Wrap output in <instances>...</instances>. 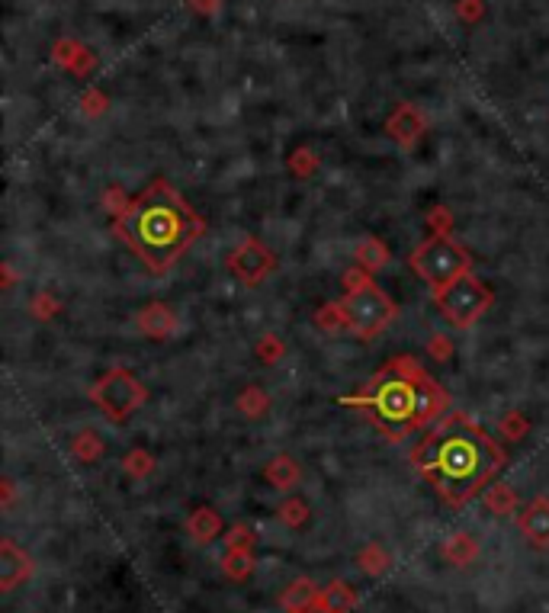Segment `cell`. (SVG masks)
<instances>
[{"label":"cell","mask_w":549,"mask_h":613,"mask_svg":"<svg viewBox=\"0 0 549 613\" xmlns=\"http://www.w3.org/2000/svg\"><path fill=\"white\" fill-rule=\"evenodd\" d=\"M235 405H238V411H241L244 418L257 421V418H264L267 411H270V395L261 386H244Z\"/></svg>","instance_id":"cell-22"},{"label":"cell","mask_w":549,"mask_h":613,"mask_svg":"<svg viewBox=\"0 0 549 613\" xmlns=\"http://www.w3.org/2000/svg\"><path fill=\"white\" fill-rule=\"evenodd\" d=\"M135 328H139L151 341H167L177 331V315L167 302H148L145 309L135 315Z\"/></svg>","instance_id":"cell-11"},{"label":"cell","mask_w":549,"mask_h":613,"mask_svg":"<svg viewBox=\"0 0 549 613\" xmlns=\"http://www.w3.org/2000/svg\"><path fill=\"white\" fill-rule=\"evenodd\" d=\"M482 501H485L488 514H495V517H514V514H521V498H517V492H514L511 485H505V482L488 485L485 492H482Z\"/></svg>","instance_id":"cell-16"},{"label":"cell","mask_w":549,"mask_h":613,"mask_svg":"<svg viewBox=\"0 0 549 613\" xmlns=\"http://www.w3.org/2000/svg\"><path fill=\"white\" fill-rule=\"evenodd\" d=\"M517 530L524 533V540L537 549H549V498L537 495L530 498L521 514H517Z\"/></svg>","instance_id":"cell-10"},{"label":"cell","mask_w":549,"mask_h":613,"mask_svg":"<svg viewBox=\"0 0 549 613\" xmlns=\"http://www.w3.org/2000/svg\"><path fill=\"white\" fill-rule=\"evenodd\" d=\"M341 405L360 408L392 443L437 424L450 405V395L437 379H431L421 363L408 354L392 357L357 395H344Z\"/></svg>","instance_id":"cell-3"},{"label":"cell","mask_w":549,"mask_h":613,"mask_svg":"<svg viewBox=\"0 0 549 613\" xmlns=\"http://www.w3.org/2000/svg\"><path fill=\"white\" fill-rule=\"evenodd\" d=\"M113 232L151 273H167L206 232V219L167 180H155L113 216Z\"/></svg>","instance_id":"cell-2"},{"label":"cell","mask_w":549,"mask_h":613,"mask_svg":"<svg viewBox=\"0 0 549 613\" xmlns=\"http://www.w3.org/2000/svg\"><path fill=\"white\" fill-rule=\"evenodd\" d=\"M296 613H338V610H331V607H325L322 601H315L312 607H305V610H296Z\"/></svg>","instance_id":"cell-37"},{"label":"cell","mask_w":549,"mask_h":613,"mask_svg":"<svg viewBox=\"0 0 549 613\" xmlns=\"http://www.w3.org/2000/svg\"><path fill=\"white\" fill-rule=\"evenodd\" d=\"M357 565L366 572V575H386L389 572V565H392V556L386 553V546H379V543H366L360 553H357Z\"/></svg>","instance_id":"cell-23"},{"label":"cell","mask_w":549,"mask_h":613,"mask_svg":"<svg viewBox=\"0 0 549 613\" xmlns=\"http://www.w3.org/2000/svg\"><path fill=\"white\" fill-rule=\"evenodd\" d=\"M122 472L129 475V479H135V482H145L151 472H155V456H151L148 450H142V447H135V450H129L126 456H122Z\"/></svg>","instance_id":"cell-24"},{"label":"cell","mask_w":549,"mask_h":613,"mask_svg":"<svg viewBox=\"0 0 549 613\" xmlns=\"http://www.w3.org/2000/svg\"><path fill=\"white\" fill-rule=\"evenodd\" d=\"M411 273L440 293L453 280H460L463 273H472V257L460 241H453L450 235H431L424 238L415 251L408 254Z\"/></svg>","instance_id":"cell-4"},{"label":"cell","mask_w":549,"mask_h":613,"mask_svg":"<svg viewBox=\"0 0 549 613\" xmlns=\"http://www.w3.org/2000/svg\"><path fill=\"white\" fill-rule=\"evenodd\" d=\"M273 270H277V257H273V251L257 238H244L238 248L228 254V273L244 286H261Z\"/></svg>","instance_id":"cell-8"},{"label":"cell","mask_w":549,"mask_h":613,"mask_svg":"<svg viewBox=\"0 0 549 613\" xmlns=\"http://www.w3.org/2000/svg\"><path fill=\"white\" fill-rule=\"evenodd\" d=\"M527 431H530V421L521 415V411H508V415L498 421V434L508 437V440H524Z\"/></svg>","instance_id":"cell-28"},{"label":"cell","mask_w":549,"mask_h":613,"mask_svg":"<svg viewBox=\"0 0 549 613\" xmlns=\"http://www.w3.org/2000/svg\"><path fill=\"white\" fill-rule=\"evenodd\" d=\"M354 257H357V267H363L366 273H376V270H383L389 264V248L379 238H363L357 244Z\"/></svg>","instance_id":"cell-19"},{"label":"cell","mask_w":549,"mask_h":613,"mask_svg":"<svg viewBox=\"0 0 549 613\" xmlns=\"http://www.w3.org/2000/svg\"><path fill=\"white\" fill-rule=\"evenodd\" d=\"M10 501H13V482L7 479L4 482V504H10Z\"/></svg>","instance_id":"cell-38"},{"label":"cell","mask_w":549,"mask_h":613,"mask_svg":"<svg viewBox=\"0 0 549 613\" xmlns=\"http://www.w3.org/2000/svg\"><path fill=\"white\" fill-rule=\"evenodd\" d=\"M257 357H261L267 366H273V363H280L283 360V354H286V344L280 341L277 334H264L261 341H257Z\"/></svg>","instance_id":"cell-29"},{"label":"cell","mask_w":549,"mask_h":613,"mask_svg":"<svg viewBox=\"0 0 549 613\" xmlns=\"http://www.w3.org/2000/svg\"><path fill=\"white\" fill-rule=\"evenodd\" d=\"M309 504H305L302 498H286L280 508H277V517H280V524L289 527V530H302L305 524H309Z\"/></svg>","instance_id":"cell-25"},{"label":"cell","mask_w":549,"mask_h":613,"mask_svg":"<svg viewBox=\"0 0 549 613\" xmlns=\"http://www.w3.org/2000/svg\"><path fill=\"white\" fill-rule=\"evenodd\" d=\"M225 524H222V514L216 508H196L187 520V533L196 546H209L216 543L222 536Z\"/></svg>","instance_id":"cell-13"},{"label":"cell","mask_w":549,"mask_h":613,"mask_svg":"<svg viewBox=\"0 0 549 613\" xmlns=\"http://www.w3.org/2000/svg\"><path fill=\"white\" fill-rule=\"evenodd\" d=\"M87 398L103 411V418L110 424H126L135 411L148 402V389L132 370L116 366V370L103 373L94 386L87 389Z\"/></svg>","instance_id":"cell-6"},{"label":"cell","mask_w":549,"mask_h":613,"mask_svg":"<svg viewBox=\"0 0 549 613\" xmlns=\"http://www.w3.org/2000/svg\"><path fill=\"white\" fill-rule=\"evenodd\" d=\"M411 466L447 508L460 511L505 469V450L482 424L456 411L418 443L411 453Z\"/></svg>","instance_id":"cell-1"},{"label":"cell","mask_w":549,"mask_h":613,"mask_svg":"<svg viewBox=\"0 0 549 613\" xmlns=\"http://www.w3.org/2000/svg\"><path fill=\"white\" fill-rule=\"evenodd\" d=\"M318 597H322V588H318L312 578H296V581H289L286 591L280 594V607L283 613H296V610L312 607Z\"/></svg>","instance_id":"cell-15"},{"label":"cell","mask_w":549,"mask_h":613,"mask_svg":"<svg viewBox=\"0 0 549 613\" xmlns=\"http://www.w3.org/2000/svg\"><path fill=\"white\" fill-rule=\"evenodd\" d=\"M341 312L347 321V331L363 337V341H373V337L383 334L395 315H399V305L392 302V296H386V289H379L373 280H366L354 289H344Z\"/></svg>","instance_id":"cell-5"},{"label":"cell","mask_w":549,"mask_h":613,"mask_svg":"<svg viewBox=\"0 0 549 613\" xmlns=\"http://www.w3.org/2000/svg\"><path fill=\"white\" fill-rule=\"evenodd\" d=\"M427 357L437 360V363H450L453 360V341L447 334H434L431 341H427Z\"/></svg>","instance_id":"cell-33"},{"label":"cell","mask_w":549,"mask_h":613,"mask_svg":"<svg viewBox=\"0 0 549 613\" xmlns=\"http://www.w3.org/2000/svg\"><path fill=\"white\" fill-rule=\"evenodd\" d=\"M424 222L434 235H450L453 232V212L447 206H434L431 212H427Z\"/></svg>","instance_id":"cell-31"},{"label":"cell","mask_w":549,"mask_h":613,"mask_svg":"<svg viewBox=\"0 0 549 613\" xmlns=\"http://www.w3.org/2000/svg\"><path fill=\"white\" fill-rule=\"evenodd\" d=\"M495 293L488 289L476 273H463L460 280H453L450 286H444L440 293H434V305L440 309L453 328L469 331L472 325H479V318L492 309Z\"/></svg>","instance_id":"cell-7"},{"label":"cell","mask_w":549,"mask_h":613,"mask_svg":"<svg viewBox=\"0 0 549 613\" xmlns=\"http://www.w3.org/2000/svg\"><path fill=\"white\" fill-rule=\"evenodd\" d=\"M289 171H293L296 177H302V180H309L318 171V155L312 148H296L293 155H289Z\"/></svg>","instance_id":"cell-26"},{"label":"cell","mask_w":549,"mask_h":613,"mask_svg":"<svg viewBox=\"0 0 549 613\" xmlns=\"http://www.w3.org/2000/svg\"><path fill=\"white\" fill-rule=\"evenodd\" d=\"M386 132H389L402 148H411V145L421 139V132H424V116H421L411 103H402L399 110L389 116Z\"/></svg>","instance_id":"cell-12"},{"label":"cell","mask_w":549,"mask_h":613,"mask_svg":"<svg viewBox=\"0 0 549 613\" xmlns=\"http://www.w3.org/2000/svg\"><path fill=\"white\" fill-rule=\"evenodd\" d=\"M440 556H444L453 569H466V565L479 559V540L466 530H456L447 536L444 546H440Z\"/></svg>","instance_id":"cell-14"},{"label":"cell","mask_w":549,"mask_h":613,"mask_svg":"<svg viewBox=\"0 0 549 613\" xmlns=\"http://www.w3.org/2000/svg\"><path fill=\"white\" fill-rule=\"evenodd\" d=\"M103 206H106V212H113V216H119V212L129 206V196L122 193L119 187H110V190L103 193Z\"/></svg>","instance_id":"cell-34"},{"label":"cell","mask_w":549,"mask_h":613,"mask_svg":"<svg viewBox=\"0 0 549 613\" xmlns=\"http://www.w3.org/2000/svg\"><path fill=\"white\" fill-rule=\"evenodd\" d=\"M315 325L322 328V331H328V334L347 328L344 312H341V302H328V305H322V309H318V315H315Z\"/></svg>","instance_id":"cell-27"},{"label":"cell","mask_w":549,"mask_h":613,"mask_svg":"<svg viewBox=\"0 0 549 613\" xmlns=\"http://www.w3.org/2000/svg\"><path fill=\"white\" fill-rule=\"evenodd\" d=\"M254 543H257V536L248 524H235L225 533V549H254Z\"/></svg>","instance_id":"cell-30"},{"label":"cell","mask_w":549,"mask_h":613,"mask_svg":"<svg viewBox=\"0 0 549 613\" xmlns=\"http://www.w3.org/2000/svg\"><path fill=\"white\" fill-rule=\"evenodd\" d=\"M68 453L78 459V463H84V466H94L97 459L106 453V443H103V437L97 434V431H78L71 437V443H68Z\"/></svg>","instance_id":"cell-18"},{"label":"cell","mask_w":549,"mask_h":613,"mask_svg":"<svg viewBox=\"0 0 549 613\" xmlns=\"http://www.w3.org/2000/svg\"><path fill=\"white\" fill-rule=\"evenodd\" d=\"M318 601L331 610H338V613H350L357 607V591H354V585H347V581L334 578L331 585L322 588V597H318Z\"/></svg>","instance_id":"cell-20"},{"label":"cell","mask_w":549,"mask_h":613,"mask_svg":"<svg viewBox=\"0 0 549 613\" xmlns=\"http://www.w3.org/2000/svg\"><path fill=\"white\" fill-rule=\"evenodd\" d=\"M299 475H302V472H299V463H296L293 456H286V453L273 456L270 463H267V469H264L267 485L277 488V492H289V488L299 482Z\"/></svg>","instance_id":"cell-17"},{"label":"cell","mask_w":549,"mask_h":613,"mask_svg":"<svg viewBox=\"0 0 549 613\" xmlns=\"http://www.w3.org/2000/svg\"><path fill=\"white\" fill-rule=\"evenodd\" d=\"M29 312H33L39 321H49L58 315V299L52 293H36L33 302H29Z\"/></svg>","instance_id":"cell-32"},{"label":"cell","mask_w":549,"mask_h":613,"mask_svg":"<svg viewBox=\"0 0 549 613\" xmlns=\"http://www.w3.org/2000/svg\"><path fill=\"white\" fill-rule=\"evenodd\" d=\"M254 565H257L254 549H225V556H222V572L232 581H248Z\"/></svg>","instance_id":"cell-21"},{"label":"cell","mask_w":549,"mask_h":613,"mask_svg":"<svg viewBox=\"0 0 549 613\" xmlns=\"http://www.w3.org/2000/svg\"><path fill=\"white\" fill-rule=\"evenodd\" d=\"M190 4L200 13H216L219 10V0H190Z\"/></svg>","instance_id":"cell-36"},{"label":"cell","mask_w":549,"mask_h":613,"mask_svg":"<svg viewBox=\"0 0 549 613\" xmlns=\"http://www.w3.org/2000/svg\"><path fill=\"white\" fill-rule=\"evenodd\" d=\"M33 572H36V562L26 549H20L10 536L7 540H0V591L10 594L17 585L33 578Z\"/></svg>","instance_id":"cell-9"},{"label":"cell","mask_w":549,"mask_h":613,"mask_svg":"<svg viewBox=\"0 0 549 613\" xmlns=\"http://www.w3.org/2000/svg\"><path fill=\"white\" fill-rule=\"evenodd\" d=\"M100 110H106V97H103V94H97V90H90V94L84 97V113L97 116Z\"/></svg>","instance_id":"cell-35"}]
</instances>
